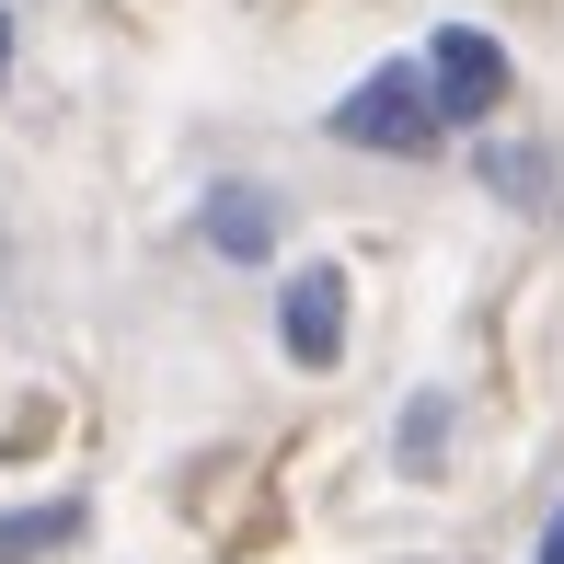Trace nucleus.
Returning <instances> with one entry per match:
<instances>
[{
    "mask_svg": "<svg viewBox=\"0 0 564 564\" xmlns=\"http://www.w3.org/2000/svg\"><path fill=\"white\" fill-rule=\"evenodd\" d=\"M335 139H346V150H380V162H426V150L449 139L438 93H426V58L369 69V82H357L346 105H335Z\"/></svg>",
    "mask_w": 564,
    "mask_h": 564,
    "instance_id": "nucleus-1",
    "label": "nucleus"
},
{
    "mask_svg": "<svg viewBox=\"0 0 564 564\" xmlns=\"http://www.w3.org/2000/svg\"><path fill=\"white\" fill-rule=\"evenodd\" d=\"M82 530V496H58V507H23V519H0V564H35L46 542H69Z\"/></svg>",
    "mask_w": 564,
    "mask_h": 564,
    "instance_id": "nucleus-5",
    "label": "nucleus"
},
{
    "mask_svg": "<svg viewBox=\"0 0 564 564\" xmlns=\"http://www.w3.org/2000/svg\"><path fill=\"white\" fill-rule=\"evenodd\" d=\"M0 69H12V12H0Z\"/></svg>",
    "mask_w": 564,
    "mask_h": 564,
    "instance_id": "nucleus-7",
    "label": "nucleus"
},
{
    "mask_svg": "<svg viewBox=\"0 0 564 564\" xmlns=\"http://www.w3.org/2000/svg\"><path fill=\"white\" fill-rule=\"evenodd\" d=\"M208 242L230 253V265H253V253L276 242V208H265L253 185H219V196H208Z\"/></svg>",
    "mask_w": 564,
    "mask_h": 564,
    "instance_id": "nucleus-4",
    "label": "nucleus"
},
{
    "mask_svg": "<svg viewBox=\"0 0 564 564\" xmlns=\"http://www.w3.org/2000/svg\"><path fill=\"white\" fill-rule=\"evenodd\" d=\"M542 564H564V519H553V530H542Z\"/></svg>",
    "mask_w": 564,
    "mask_h": 564,
    "instance_id": "nucleus-6",
    "label": "nucleus"
},
{
    "mask_svg": "<svg viewBox=\"0 0 564 564\" xmlns=\"http://www.w3.org/2000/svg\"><path fill=\"white\" fill-rule=\"evenodd\" d=\"M426 93H438L449 127H484L507 105V46L484 35V23H438V46H426Z\"/></svg>",
    "mask_w": 564,
    "mask_h": 564,
    "instance_id": "nucleus-2",
    "label": "nucleus"
},
{
    "mask_svg": "<svg viewBox=\"0 0 564 564\" xmlns=\"http://www.w3.org/2000/svg\"><path fill=\"white\" fill-rule=\"evenodd\" d=\"M276 346L300 357V369H335L346 357V276L335 265H300L289 300H276Z\"/></svg>",
    "mask_w": 564,
    "mask_h": 564,
    "instance_id": "nucleus-3",
    "label": "nucleus"
}]
</instances>
